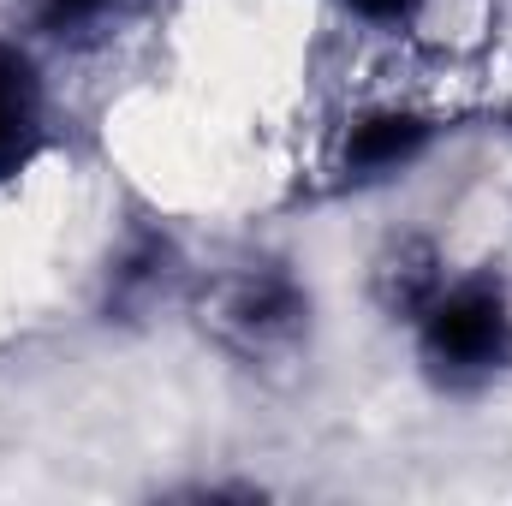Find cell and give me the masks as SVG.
<instances>
[{
	"label": "cell",
	"instance_id": "cell-7",
	"mask_svg": "<svg viewBox=\"0 0 512 506\" xmlns=\"http://www.w3.org/2000/svg\"><path fill=\"white\" fill-rule=\"evenodd\" d=\"M179 251L167 233H131L108 262V310H155L179 286Z\"/></svg>",
	"mask_w": 512,
	"mask_h": 506
},
{
	"label": "cell",
	"instance_id": "cell-8",
	"mask_svg": "<svg viewBox=\"0 0 512 506\" xmlns=\"http://www.w3.org/2000/svg\"><path fill=\"white\" fill-rule=\"evenodd\" d=\"M435 0H334V12L358 30H376V36H405L429 18Z\"/></svg>",
	"mask_w": 512,
	"mask_h": 506
},
{
	"label": "cell",
	"instance_id": "cell-1",
	"mask_svg": "<svg viewBox=\"0 0 512 506\" xmlns=\"http://www.w3.org/2000/svg\"><path fill=\"white\" fill-rule=\"evenodd\" d=\"M411 376L447 405H477L512 381V274L453 262L447 280L399 322Z\"/></svg>",
	"mask_w": 512,
	"mask_h": 506
},
{
	"label": "cell",
	"instance_id": "cell-4",
	"mask_svg": "<svg viewBox=\"0 0 512 506\" xmlns=\"http://www.w3.org/2000/svg\"><path fill=\"white\" fill-rule=\"evenodd\" d=\"M54 149V90L42 48L0 36V185L30 173Z\"/></svg>",
	"mask_w": 512,
	"mask_h": 506
},
{
	"label": "cell",
	"instance_id": "cell-2",
	"mask_svg": "<svg viewBox=\"0 0 512 506\" xmlns=\"http://www.w3.org/2000/svg\"><path fill=\"white\" fill-rule=\"evenodd\" d=\"M310 328H316V292L280 256L239 262L209 292V334L233 358H245V364H280V358H292L310 340Z\"/></svg>",
	"mask_w": 512,
	"mask_h": 506
},
{
	"label": "cell",
	"instance_id": "cell-5",
	"mask_svg": "<svg viewBox=\"0 0 512 506\" xmlns=\"http://www.w3.org/2000/svg\"><path fill=\"white\" fill-rule=\"evenodd\" d=\"M453 268V251L435 233H393L370 262V304L382 310L387 328H399Z\"/></svg>",
	"mask_w": 512,
	"mask_h": 506
},
{
	"label": "cell",
	"instance_id": "cell-3",
	"mask_svg": "<svg viewBox=\"0 0 512 506\" xmlns=\"http://www.w3.org/2000/svg\"><path fill=\"white\" fill-rule=\"evenodd\" d=\"M447 114L423 108V102H364L352 108L334 137H328V155H322V191L334 197H370L387 191L399 179H411L423 161H435V149L447 143Z\"/></svg>",
	"mask_w": 512,
	"mask_h": 506
},
{
	"label": "cell",
	"instance_id": "cell-9",
	"mask_svg": "<svg viewBox=\"0 0 512 506\" xmlns=\"http://www.w3.org/2000/svg\"><path fill=\"white\" fill-rule=\"evenodd\" d=\"M501 126L512 131V90H507V102H501Z\"/></svg>",
	"mask_w": 512,
	"mask_h": 506
},
{
	"label": "cell",
	"instance_id": "cell-6",
	"mask_svg": "<svg viewBox=\"0 0 512 506\" xmlns=\"http://www.w3.org/2000/svg\"><path fill=\"white\" fill-rule=\"evenodd\" d=\"M24 42L42 54H90L114 42L137 12V0H18Z\"/></svg>",
	"mask_w": 512,
	"mask_h": 506
}]
</instances>
